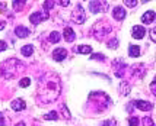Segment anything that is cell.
<instances>
[{
	"label": "cell",
	"mask_w": 156,
	"mask_h": 126,
	"mask_svg": "<svg viewBox=\"0 0 156 126\" xmlns=\"http://www.w3.org/2000/svg\"><path fill=\"white\" fill-rule=\"evenodd\" d=\"M15 33H16L18 38H27L28 35H29V29L25 26H18L15 29Z\"/></svg>",
	"instance_id": "30bf717a"
},
{
	"label": "cell",
	"mask_w": 156,
	"mask_h": 126,
	"mask_svg": "<svg viewBox=\"0 0 156 126\" xmlns=\"http://www.w3.org/2000/svg\"><path fill=\"white\" fill-rule=\"evenodd\" d=\"M155 12L153 10H149V12H146V13L142 16V22L144 23V25H149V23H152L153 20H155Z\"/></svg>",
	"instance_id": "9c48e42d"
},
{
	"label": "cell",
	"mask_w": 156,
	"mask_h": 126,
	"mask_svg": "<svg viewBox=\"0 0 156 126\" xmlns=\"http://www.w3.org/2000/svg\"><path fill=\"white\" fill-rule=\"evenodd\" d=\"M142 122H143V126H155L153 120L150 119V118H144V119H143Z\"/></svg>",
	"instance_id": "44dd1931"
},
{
	"label": "cell",
	"mask_w": 156,
	"mask_h": 126,
	"mask_svg": "<svg viewBox=\"0 0 156 126\" xmlns=\"http://www.w3.org/2000/svg\"><path fill=\"white\" fill-rule=\"evenodd\" d=\"M150 38H152V41H156V38H155V29H152V31H150Z\"/></svg>",
	"instance_id": "f1b7e54d"
},
{
	"label": "cell",
	"mask_w": 156,
	"mask_h": 126,
	"mask_svg": "<svg viewBox=\"0 0 156 126\" xmlns=\"http://www.w3.org/2000/svg\"><path fill=\"white\" fill-rule=\"evenodd\" d=\"M64 39L67 41V42L75 41V31H73L72 28H66V29H64Z\"/></svg>",
	"instance_id": "8fae6325"
},
{
	"label": "cell",
	"mask_w": 156,
	"mask_h": 126,
	"mask_svg": "<svg viewBox=\"0 0 156 126\" xmlns=\"http://www.w3.org/2000/svg\"><path fill=\"white\" fill-rule=\"evenodd\" d=\"M22 54L25 55V57H29V55H32V51H34V47L32 45H25V47H22Z\"/></svg>",
	"instance_id": "5bb4252c"
},
{
	"label": "cell",
	"mask_w": 156,
	"mask_h": 126,
	"mask_svg": "<svg viewBox=\"0 0 156 126\" xmlns=\"http://www.w3.org/2000/svg\"><path fill=\"white\" fill-rule=\"evenodd\" d=\"M3 28H5V20H3V22H0V29H3Z\"/></svg>",
	"instance_id": "1f68e13d"
},
{
	"label": "cell",
	"mask_w": 156,
	"mask_h": 126,
	"mask_svg": "<svg viewBox=\"0 0 156 126\" xmlns=\"http://www.w3.org/2000/svg\"><path fill=\"white\" fill-rule=\"evenodd\" d=\"M48 19V12H35L29 16V20H31V23H34V25H38L40 22L42 20Z\"/></svg>",
	"instance_id": "3957f363"
},
{
	"label": "cell",
	"mask_w": 156,
	"mask_h": 126,
	"mask_svg": "<svg viewBox=\"0 0 156 126\" xmlns=\"http://www.w3.org/2000/svg\"><path fill=\"white\" fill-rule=\"evenodd\" d=\"M10 106H12V109H13V110L20 112V110H23V109L27 107V103H25L22 99H16V100H13V101L10 103Z\"/></svg>",
	"instance_id": "52a82bcc"
},
{
	"label": "cell",
	"mask_w": 156,
	"mask_h": 126,
	"mask_svg": "<svg viewBox=\"0 0 156 126\" xmlns=\"http://www.w3.org/2000/svg\"><path fill=\"white\" fill-rule=\"evenodd\" d=\"M72 19L75 20L76 23H83L85 19H86V13H85V9L82 6L80 3H77L75 7V10H73V18Z\"/></svg>",
	"instance_id": "6da1fadb"
},
{
	"label": "cell",
	"mask_w": 156,
	"mask_h": 126,
	"mask_svg": "<svg viewBox=\"0 0 156 126\" xmlns=\"http://www.w3.org/2000/svg\"><path fill=\"white\" fill-rule=\"evenodd\" d=\"M54 2H44V12H48L50 9H53Z\"/></svg>",
	"instance_id": "ffe728a7"
},
{
	"label": "cell",
	"mask_w": 156,
	"mask_h": 126,
	"mask_svg": "<svg viewBox=\"0 0 156 126\" xmlns=\"http://www.w3.org/2000/svg\"><path fill=\"white\" fill-rule=\"evenodd\" d=\"M29 84H31V80L28 78V77H25V78H22V80L19 81V86H20V87H28Z\"/></svg>",
	"instance_id": "d6986e66"
},
{
	"label": "cell",
	"mask_w": 156,
	"mask_h": 126,
	"mask_svg": "<svg viewBox=\"0 0 156 126\" xmlns=\"http://www.w3.org/2000/svg\"><path fill=\"white\" fill-rule=\"evenodd\" d=\"M76 52H79V54H90L92 52V48L89 47V45H79V47L76 48Z\"/></svg>",
	"instance_id": "4fadbf2b"
},
{
	"label": "cell",
	"mask_w": 156,
	"mask_h": 126,
	"mask_svg": "<svg viewBox=\"0 0 156 126\" xmlns=\"http://www.w3.org/2000/svg\"><path fill=\"white\" fill-rule=\"evenodd\" d=\"M134 104H136V107L139 110H143V112H150L153 109V104L149 103V101H144V100H137Z\"/></svg>",
	"instance_id": "5b68a950"
},
{
	"label": "cell",
	"mask_w": 156,
	"mask_h": 126,
	"mask_svg": "<svg viewBox=\"0 0 156 126\" xmlns=\"http://www.w3.org/2000/svg\"><path fill=\"white\" fill-rule=\"evenodd\" d=\"M118 45V39H112L111 42H108V47L109 48H115Z\"/></svg>",
	"instance_id": "484cf974"
},
{
	"label": "cell",
	"mask_w": 156,
	"mask_h": 126,
	"mask_svg": "<svg viewBox=\"0 0 156 126\" xmlns=\"http://www.w3.org/2000/svg\"><path fill=\"white\" fill-rule=\"evenodd\" d=\"M102 126H117V122L114 119H108L102 123Z\"/></svg>",
	"instance_id": "603a6c76"
},
{
	"label": "cell",
	"mask_w": 156,
	"mask_h": 126,
	"mask_svg": "<svg viewBox=\"0 0 156 126\" xmlns=\"http://www.w3.org/2000/svg\"><path fill=\"white\" fill-rule=\"evenodd\" d=\"M108 2H89V9L92 13H101L108 9Z\"/></svg>",
	"instance_id": "7a4b0ae2"
},
{
	"label": "cell",
	"mask_w": 156,
	"mask_h": 126,
	"mask_svg": "<svg viewBox=\"0 0 156 126\" xmlns=\"http://www.w3.org/2000/svg\"><path fill=\"white\" fill-rule=\"evenodd\" d=\"M90 58H92V60H105V57H104L102 54H92Z\"/></svg>",
	"instance_id": "d4e9b609"
},
{
	"label": "cell",
	"mask_w": 156,
	"mask_h": 126,
	"mask_svg": "<svg viewBox=\"0 0 156 126\" xmlns=\"http://www.w3.org/2000/svg\"><path fill=\"white\" fill-rule=\"evenodd\" d=\"M131 33H133V38L134 39H142L144 38V35H146V29L140 25H136V26H133L131 29Z\"/></svg>",
	"instance_id": "277c9868"
},
{
	"label": "cell",
	"mask_w": 156,
	"mask_h": 126,
	"mask_svg": "<svg viewBox=\"0 0 156 126\" xmlns=\"http://www.w3.org/2000/svg\"><path fill=\"white\" fill-rule=\"evenodd\" d=\"M150 88H152V93L156 94V90H155V83H152V84H150Z\"/></svg>",
	"instance_id": "4dcf8cb0"
},
{
	"label": "cell",
	"mask_w": 156,
	"mask_h": 126,
	"mask_svg": "<svg viewBox=\"0 0 156 126\" xmlns=\"http://www.w3.org/2000/svg\"><path fill=\"white\" fill-rule=\"evenodd\" d=\"M66 57H67V51L64 48H57V49L53 51V58L55 61H63Z\"/></svg>",
	"instance_id": "8992f818"
},
{
	"label": "cell",
	"mask_w": 156,
	"mask_h": 126,
	"mask_svg": "<svg viewBox=\"0 0 156 126\" xmlns=\"http://www.w3.org/2000/svg\"><path fill=\"white\" fill-rule=\"evenodd\" d=\"M16 126H25V123H23V122H19V123H18Z\"/></svg>",
	"instance_id": "d6a6232c"
},
{
	"label": "cell",
	"mask_w": 156,
	"mask_h": 126,
	"mask_svg": "<svg viewBox=\"0 0 156 126\" xmlns=\"http://www.w3.org/2000/svg\"><path fill=\"white\" fill-rule=\"evenodd\" d=\"M6 125V120H5V113L0 112V126H5Z\"/></svg>",
	"instance_id": "4316f807"
},
{
	"label": "cell",
	"mask_w": 156,
	"mask_h": 126,
	"mask_svg": "<svg viewBox=\"0 0 156 126\" xmlns=\"http://www.w3.org/2000/svg\"><path fill=\"white\" fill-rule=\"evenodd\" d=\"M124 5H127L129 7H134L137 5V2L136 0H133V2H131V0H124Z\"/></svg>",
	"instance_id": "cb8c5ba5"
},
{
	"label": "cell",
	"mask_w": 156,
	"mask_h": 126,
	"mask_svg": "<svg viewBox=\"0 0 156 126\" xmlns=\"http://www.w3.org/2000/svg\"><path fill=\"white\" fill-rule=\"evenodd\" d=\"M129 91H130V86L127 83H122L121 87H120V93L126 96V94H129Z\"/></svg>",
	"instance_id": "e0dca14e"
},
{
	"label": "cell",
	"mask_w": 156,
	"mask_h": 126,
	"mask_svg": "<svg viewBox=\"0 0 156 126\" xmlns=\"http://www.w3.org/2000/svg\"><path fill=\"white\" fill-rule=\"evenodd\" d=\"M6 48H7L6 42H3V41H0V51H5Z\"/></svg>",
	"instance_id": "83f0119b"
},
{
	"label": "cell",
	"mask_w": 156,
	"mask_h": 126,
	"mask_svg": "<svg viewBox=\"0 0 156 126\" xmlns=\"http://www.w3.org/2000/svg\"><path fill=\"white\" fill-rule=\"evenodd\" d=\"M60 5L61 6H69V5H70V2H69V0H64V2H60Z\"/></svg>",
	"instance_id": "f546056e"
},
{
	"label": "cell",
	"mask_w": 156,
	"mask_h": 126,
	"mask_svg": "<svg viewBox=\"0 0 156 126\" xmlns=\"http://www.w3.org/2000/svg\"><path fill=\"white\" fill-rule=\"evenodd\" d=\"M129 125L130 126H139V119H137L136 116L130 118V119H129Z\"/></svg>",
	"instance_id": "7402d4cb"
},
{
	"label": "cell",
	"mask_w": 156,
	"mask_h": 126,
	"mask_svg": "<svg viewBox=\"0 0 156 126\" xmlns=\"http://www.w3.org/2000/svg\"><path fill=\"white\" fill-rule=\"evenodd\" d=\"M25 5H27V2H25V0H22V2H13V7L16 9V10H20Z\"/></svg>",
	"instance_id": "ac0fdd59"
},
{
	"label": "cell",
	"mask_w": 156,
	"mask_h": 126,
	"mask_svg": "<svg viewBox=\"0 0 156 126\" xmlns=\"http://www.w3.org/2000/svg\"><path fill=\"white\" fill-rule=\"evenodd\" d=\"M130 51V57H134V58H137V57H140V47H137V45H130L129 48Z\"/></svg>",
	"instance_id": "7c38bea8"
},
{
	"label": "cell",
	"mask_w": 156,
	"mask_h": 126,
	"mask_svg": "<svg viewBox=\"0 0 156 126\" xmlns=\"http://www.w3.org/2000/svg\"><path fill=\"white\" fill-rule=\"evenodd\" d=\"M44 119L45 120H57L58 119V114H57V112H50V113H47V114H44Z\"/></svg>",
	"instance_id": "2e32d148"
},
{
	"label": "cell",
	"mask_w": 156,
	"mask_h": 126,
	"mask_svg": "<svg viewBox=\"0 0 156 126\" xmlns=\"http://www.w3.org/2000/svg\"><path fill=\"white\" fill-rule=\"evenodd\" d=\"M61 38V35L58 32H51L50 33V42H53V44H55V42H58Z\"/></svg>",
	"instance_id": "9a60e30c"
},
{
	"label": "cell",
	"mask_w": 156,
	"mask_h": 126,
	"mask_svg": "<svg viewBox=\"0 0 156 126\" xmlns=\"http://www.w3.org/2000/svg\"><path fill=\"white\" fill-rule=\"evenodd\" d=\"M112 16H114L117 20H122L126 18V10H124L121 6H117V7H114V10H112Z\"/></svg>",
	"instance_id": "ba28073f"
},
{
	"label": "cell",
	"mask_w": 156,
	"mask_h": 126,
	"mask_svg": "<svg viewBox=\"0 0 156 126\" xmlns=\"http://www.w3.org/2000/svg\"><path fill=\"white\" fill-rule=\"evenodd\" d=\"M0 7H3V6H2V3H0Z\"/></svg>",
	"instance_id": "836d02e7"
}]
</instances>
